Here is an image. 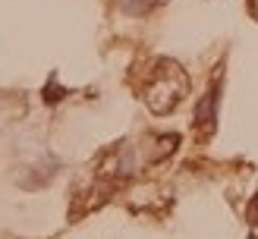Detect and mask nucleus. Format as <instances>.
I'll use <instances>...</instances> for the list:
<instances>
[{"label":"nucleus","instance_id":"obj_1","mask_svg":"<svg viewBox=\"0 0 258 239\" xmlns=\"http://www.w3.org/2000/svg\"><path fill=\"white\" fill-rule=\"evenodd\" d=\"M217 98H221V92H217V88H211V92L202 98V104H199V110H196V126H202V129H211V126H214Z\"/></svg>","mask_w":258,"mask_h":239},{"label":"nucleus","instance_id":"obj_2","mask_svg":"<svg viewBox=\"0 0 258 239\" xmlns=\"http://www.w3.org/2000/svg\"><path fill=\"white\" fill-rule=\"evenodd\" d=\"M158 4H164V0H120V10L129 13V16H145V13L154 10Z\"/></svg>","mask_w":258,"mask_h":239},{"label":"nucleus","instance_id":"obj_3","mask_svg":"<svg viewBox=\"0 0 258 239\" xmlns=\"http://www.w3.org/2000/svg\"><path fill=\"white\" fill-rule=\"evenodd\" d=\"M249 220H252V223H258V195L252 198V205H249Z\"/></svg>","mask_w":258,"mask_h":239},{"label":"nucleus","instance_id":"obj_4","mask_svg":"<svg viewBox=\"0 0 258 239\" xmlns=\"http://www.w3.org/2000/svg\"><path fill=\"white\" fill-rule=\"evenodd\" d=\"M249 239H255V236H249Z\"/></svg>","mask_w":258,"mask_h":239}]
</instances>
